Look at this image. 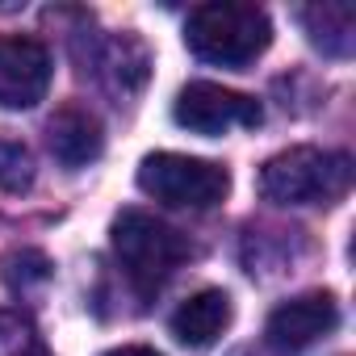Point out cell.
Instances as JSON below:
<instances>
[{"instance_id": "3957f363", "label": "cell", "mask_w": 356, "mask_h": 356, "mask_svg": "<svg viewBox=\"0 0 356 356\" xmlns=\"http://www.w3.org/2000/svg\"><path fill=\"white\" fill-rule=\"evenodd\" d=\"M352 185V159L323 147H289L260 168V193L273 206H331Z\"/></svg>"}, {"instance_id": "5bb4252c", "label": "cell", "mask_w": 356, "mask_h": 356, "mask_svg": "<svg viewBox=\"0 0 356 356\" xmlns=\"http://www.w3.org/2000/svg\"><path fill=\"white\" fill-rule=\"evenodd\" d=\"M47 277H51V260H47L42 252H34V248H26V252H13V256L5 260V281H9L13 289L42 285Z\"/></svg>"}, {"instance_id": "7a4b0ae2", "label": "cell", "mask_w": 356, "mask_h": 356, "mask_svg": "<svg viewBox=\"0 0 356 356\" xmlns=\"http://www.w3.org/2000/svg\"><path fill=\"white\" fill-rule=\"evenodd\" d=\"M273 42V22L256 5H235V0H218V5H202L185 22V47L218 67H248L256 63Z\"/></svg>"}, {"instance_id": "6da1fadb", "label": "cell", "mask_w": 356, "mask_h": 356, "mask_svg": "<svg viewBox=\"0 0 356 356\" xmlns=\"http://www.w3.org/2000/svg\"><path fill=\"white\" fill-rule=\"evenodd\" d=\"M109 239H113V256L138 298H155L176 277V268L193 256V243L181 231L159 222L147 210H122L113 218Z\"/></svg>"}, {"instance_id": "8fae6325", "label": "cell", "mask_w": 356, "mask_h": 356, "mask_svg": "<svg viewBox=\"0 0 356 356\" xmlns=\"http://www.w3.org/2000/svg\"><path fill=\"white\" fill-rule=\"evenodd\" d=\"M298 17L323 55H331V59L352 55V34H356V9L352 5H310Z\"/></svg>"}, {"instance_id": "9a60e30c", "label": "cell", "mask_w": 356, "mask_h": 356, "mask_svg": "<svg viewBox=\"0 0 356 356\" xmlns=\"http://www.w3.org/2000/svg\"><path fill=\"white\" fill-rule=\"evenodd\" d=\"M105 356H159V352H151V348H113Z\"/></svg>"}, {"instance_id": "7c38bea8", "label": "cell", "mask_w": 356, "mask_h": 356, "mask_svg": "<svg viewBox=\"0 0 356 356\" xmlns=\"http://www.w3.org/2000/svg\"><path fill=\"white\" fill-rule=\"evenodd\" d=\"M34 185V155L22 138L0 130V189L5 193H26Z\"/></svg>"}, {"instance_id": "9c48e42d", "label": "cell", "mask_w": 356, "mask_h": 356, "mask_svg": "<svg viewBox=\"0 0 356 356\" xmlns=\"http://www.w3.org/2000/svg\"><path fill=\"white\" fill-rule=\"evenodd\" d=\"M172 335L185 348H210L231 327V298L222 289H197L172 310Z\"/></svg>"}, {"instance_id": "ba28073f", "label": "cell", "mask_w": 356, "mask_h": 356, "mask_svg": "<svg viewBox=\"0 0 356 356\" xmlns=\"http://www.w3.org/2000/svg\"><path fill=\"white\" fill-rule=\"evenodd\" d=\"M47 147L63 168H88L105 151V130H101L97 113L67 105L47 122Z\"/></svg>"}, {"instance_id": "4fadbf2b", "label": "cell", "mask_w": 356, "mask_h": 356, "mask_svg": "<svg viewBox=\"0 0 356 356\" xmlns=\"http://www.w3.org/2000/svg\"><path fill=\"white\" fill-rule=\"evenodd\" d=\"M0 356H47L42 339L17 314H0Z\"/></svg>"}, {"instance_id": "5b68a950", "label": "cell", "mask_w": 356, "mask_h": 356, "mask_svg": "<svg viewBox=\"0 0 356 356\" xmlns=\"http://www.w3.org/2000/svg\"><path fill=\"white\" fill-rule=\"evenodd\" d=\"M172 118L181 122L185 130L193 134H227V130H252L260 126V101L248 97V92H235V88H222V84H210V80H197V84H185L176 92V105H172Z\"/></svg>"}, {"instance_id": "52a82bcc", "label": "cell", "mask_w": 356, "mask_h": 356, "mask_svg": "<svg viewBox=\"0 0 356 356\" xmlns=\"http://www.w3.org/2000/svg\"><path fill=\"white\" fill-rule=\"evenodd\" d=\"M51 88V51L38 38H0V109H34Z\"/></svg>"}, {"instance_id": "8992f818", "label": "cell", "mask_w": 356, "mask_h": 356, "mask_svg": "<svg viewBox=\"0 0 356 356\" xmlns=\"http://www.w3.org/2000/svg\"><path fill=\"white\" fill-rule=\"evenodd\" d=\"M339 327V302L331 293H302L281 302L264 323V343L281 356H298Z\"/></svg>"}, {"instance_id": "30bf717a", "label": "cell", "mask_w": 356, "mask_h": 356, "mask_svg": "<svg viewBox=\"0 0 356 356\" xmlns=\"http://www.w3.org/2000/svg\"><path fill=\"white\" fill-rule=\"evenodd\" d=\"M88 67H92V76L113 92V97H134L143 84H147V51H143V42L138 38H130V34H113V38H105L101 47H97V55L88 59ZM84 67V72H88Z\"/></svg>"}, {"instance_id": "277c9868", "label": "cell", "mask_w": 356, "mask_h": 356, "mask_svg": "<svg viewBox=\"0 0 356 356\" xmlns=\"http://www.w3.org/2000/svg\"><path fill=\"white\" fill-rule=\"evenodd\" d=\"M138 189L172 210H214L231 193V172L210 159L155 151L138 163Z\"/></svg>"}]
</instances>
